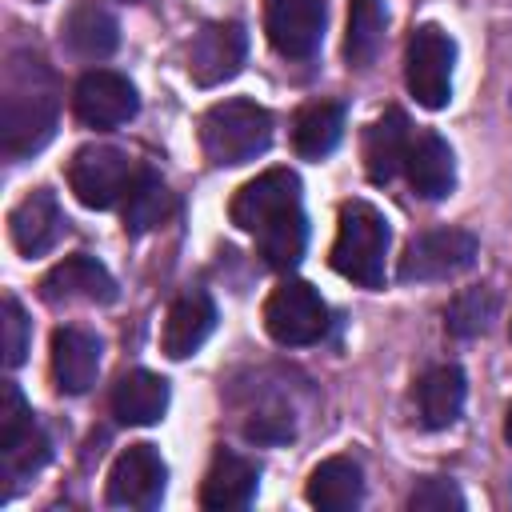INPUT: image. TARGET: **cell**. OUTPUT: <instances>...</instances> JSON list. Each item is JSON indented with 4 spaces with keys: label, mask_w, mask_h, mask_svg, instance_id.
I'll return each mask as SVG.
<instances>
[{
    "label": "cell",
    "mask_w": 512,
    "mask_h": 512,
    "mask_svg": "<svg viewBox=\"0 0 512 512\" xmlns=\"http://www.w3.org/2000/svg\"><path fill=\"white\" fill-rule=\"evenodd\" d=\"M452 68H456V40L436 24H420L408 36V52H404V80L420 108L436 112L448 104Z\"/></svg>",
    "instance_id": "52a82bcc"
},
{
    "label": "cell",
    "mask_w": 512,
    "mask_h": 512,
    "mask_svg": "<svg viewBox=\"0 0 512 512\" xmlns=\"http://www.w3.org/2000/svg\"><path fill=\"white\" fill-rule=\"evenodd\" d=\"M8 236L16 244L20 256L36 260L44 252L56 248V240L64 236V212L56 204V196L48 188H32L8 216Z\"/></svg>",
    "instance_id": "2e32d148"
},
{
    "label": "cell",
    "mask_w": 512,
    "mask_h": 512,
    "mask_svg": "<svg viewBox=\"0 0 512 512\" xmlns=\"http://www.w3.org/2000/svg\"><path fill=\"white\" fill-rule=\"evenodd\" d=\"M0 336H4V364L8 368H20L24 356H28V344H32V324L20 308L16 296H4V308H0Z\"/></svg>",
    "instance_id": "f1b7e54d"
},
{
    "label": "cell",
    "mask_w": 512,
    "mask_h": 512,
    "mask_svg": "<svg viewBox=\"0 0 512 512\" xmlns=\"http://www.w3.org/2000/svg\"><path fill=\"white\" fill-rule=\"evenodd\" d=\"M408 508L412 512H448V508L456 512V508H464V492L444 476H428V480H420L412 488Z\"/></svg>",
    "instance_id": "f546056e"
},
{
    "label": "cell",
    "mask_w": 512,
    "mask_h": 512,
    "mask_svg": "<svg viewBox=\"0 0 512 512\" xmlns=\"http://www.w3.org/2000/svg\"><path fill=\"white\" fill-rule=\"evenodd\" d=\"M464 372L456 364H440L432 372H424L420 388H416V404H420V420L424 428H448L460 420L464 408Z\"/></svg>",
    "instance_id": "d4e9b609"
},
{
    "label": "cell",
    "mask_w": 512,
    "mask_h": 512,
    "mask_svg": "<svg viewBox=\"0 0 512 512\" xmlns=\"http://www.w3.org/2000/svg\"><path fill=\"white\" fill-rule=\"evenodd\" d=\"M404 172L416 196L440 200L456 184V160L440 132H412V144L404 152Z\"/></svg>",
    "instance_id": "ac0fdd59"
},
{
    "label": "cell",
    "mask_w": 512,
    "mask_h": 512,
    "mask_svg": "<svg viewBox=\"0 0 512 512\" xmlns=\"http://www.w3.org/2000/svg\"><path fill=\"white\" fill-rule=\"evenodd\" d=\"M412 144L408 116L400 108H388L364 136V172L372 184H388L404 168V152Z\"/></svg>",
    "instance_id": "7402d4cb"
},
{
    "label": "cell",
    "mask_w": 512,
    "mask_h": 512,
    "mask_svg": "<svg viewBox=\"0 0 512 512\" xmlns=\"http://www.w3.org/2000/svg\"><path fill=\"white\" fill-rule=\"evenodd\" d=\"M492 320H496V296H492L488 288H468V292H460V296L448 304V312H444V324H448V332H456V336H480V332H488Z\"/></svg>",
    "instance_id": "83f0119b"
},
{
    "label": "cell",
    "mask_w": 512,
    "mask_h": 512,
    "mask_svg": "<svg viewBox=\"0 0 512 512\" xmlns=\"http://www.w3.org/2000/svg\"><path fill=\"white\" fill-rule=\"evenodd\" d=\"M260 484V468L240 456V452H216L204 484H200V504L208 512H228V508H248Z\"/></svg>",
    "instance_id": "d6986e66"
},
{
    "label": "cell",
    "mask_w": 512,
    "mask_h": 512,
    "mask_svg": "<svg viewBox=\"0 0 512 512\" xmlns=\"http://www.w3.org/2000/svg\"><path fill=\"white\" fill-rule=\"evenodd\" d=\"M244 56H248V32L236 20L204 24L188 44V76L200 88H216L244 68Z\"/></svg>",
    "instance_id": "7c38bea8"
},
{
    "label": "cell",
    "mask_w": 512,
    "mask_h": 512,
    "mask_svg": "<svg viewBox=\"0 0 512 512\" xmlns=\"http://www.w3.org/2000/svg\"><path fill=\"white\" fill-rule=\"evenodd\" d=\"M304 496L320 512H348L364 496V472L348 456H328L312 468V476L304 484Z\"/></svg>",
    "instance_id": "44dd1931"
},
{
    "label": "cell",
    "mask_w": 512,
    "mask_h": 512,
    "mask_svg": "<svg viewBox=\"0 0 512 512\" xmlns=\"http://www.w3.org/2000/svg\"><path fill=\"white\" fill-rule=\"evenodd\" d=\"M140 108V96L132 88V80L124 72H112V68H92L76 80V92H72V112L80 124L88 128H120L136 116Z\"/></svg>",
    "instance_id": "8fae6325"
},
{
    "label": "cell",
    "mask_w": 512,
    "mask_h": 512,
    "mask_svg": "<svg viewBox=\"0 0 512 512\" xmlns=\"http://www.w3.org/2000/svg\"><path fill=\"white\" fill-rule=\"evenodd\" d=\"M40 300L52 308H60V304H112L116 280L96 256H68L44 272Z\"/></svg>",
    "instance_id": "4fadbf2b"
},
{
    "label": "cell",
    "mask_w": 512,
    "mask_h": 512,
    "mask_svg": "<svg viewBox=\"0 0 512 512\" xmlns=\"http://www.w3.org/2000/svg\"><path fill=\"white\" fill-rule=\"evenodd\" d=\"M252 440H284V436H292V424L284 420V416H276V412H268V416H256V420H248V428H244Z\"/></svg>",
    "instance_id": "4dcf8cb0"
},
{
    "label": "cell",
    "mask_w": 512,
    "mask_h": 512,
    "mask_svg": "<svg viewBox=\"0 0 512 512\" xmlns=\"http://www.w3.org/2000/svg\"><path fill=\"white\" fill-rule=\"evenodd\" d=\"M164 484H168V468L160 460V452L152 444H128L112 472H108V504L112 508H136V512H148L160 504L164 496Z\"/></svg>",
    "instance_id": "30bf717a"
},
{
    "label": "cell",
    "mask_w": 512,
    "mask_h": 512,
    "mask_svg": "<svg viewBox=\"0 0 512 512\" xmlns=\"http://www.w3.org/2000/svg\"><path fill=\"white\" fill-rule=\"evenodd\" d=\"M164 216H168V188H164L160 172L140 168L128 200H124V228L140 236V232H152Z\"/></svg>",
    "instance_id": "4316f807"
},
{
    "label": "cell",
    "mask_w": 512,
    "mask_h": 512,
    "mask_svg": "<svg viewBox=\"0 0 512 512\" xmlns=\"http://www.w3.org/2000/svg\"><path fill=\"white\" fill-rule=\"evenodd\" d=\"M228 216L240 232L256 240V252L264 256L268 268H296L308 244V224H304V204H300V176L292 168H268L256 180L240 184Z\"/></svg>",
    "instance_id": "6da1fadb"
},
{
    "label": "cell",
    "mask_w": 512,
    "mask_h": 512,
    "mask_svg": "<svg viewBox=\"0 0 512 512\" xmlns=\"http://www.w3.org/2000/svg\"><path fill=\"white\" fill-rule=\"evenodd\" d=\"M140 168L144 164H136L128 152H120L112 144H84L68 160V188L76 192V200L84 208L104 212V208H116L128 200Z\"/></svg>",
    "instance_id": "8992f818"
},
{
    "label": "cell",
    "mask_w": 512,
    "mask_h": 512,
    "mask_svg": "<svg viewBox=\"0 0 512 512\" xmlns=\"http://www.w3.org/2000/svg\"><path fill=\"white\" fill-rule=\"evenodd\" d=\"M388 220L380 208L368 200H348L336 220V240H332V268L360 284V288H380L384 284V256H388Z\"/></svg>",
    "instance_id": "3957f363"
},
{
    "label": "cell",
    "mask_w": 512,
    "mask_h": 512,
    "mask_svg": "<svg viewBox=\"0 0 512 512\" xmlns=\"http://www.w3.org/2000/svg\"><path fill=\"white\" fill-rule=\"evenodd\" d=\"M480 256V240L468 232V228H432V232H420L404 256H400V268L396 276L404 284H428V280H448V276H460L476 264Z\"/></svg>",
    "instance_id": "ba28073f"
},
{
    "label": "cell",
    "mask_w": 512,
    "mask_h": 512,
    "mask_svg": "<svg viewBox=\"0 0 512 512\" xmlns=\"http://www.w3.org/2000/svg\"><path fill=\"white\" fill-rule=\"evenodd\" d=\"M384 0H352L348 4V32H344V56L352 68H368L384 44Z\"/></svg>",
    "instance_id": "484cf974"
},
{
    "label": "cell",
    "mask_w": 512,
    "mask_h": 512,
    "mask_svg": "<svg viewBox=\"0 0 512 512\" xmlns=\"http://www.w3.org/2000/svg\"><path fill=\"white\" fill-rule=\"evenodd\" d=\"M100 336L80 328V324H64L52 332V380L60 392L68 396H80L96 384V372H100Z\"/></svg>",
    "instance_id": "9a60e30c"
},
{
    "label": "cell",
    "mask_w": 512,
    "mask_h": 512,
    "mask_svg": "<svg viewBox=\"0 0 512 512\" xmlns=\"http://www.w3.org/2000/svg\"><path fill=\"white\" fill-rule=\"evenodd\" d=\"M344 136V104L336 100H312L292 120V144L304 160L328 156Z\"/></svg>",
    "instance_id": "cb8c5ba5"
},
{
    "label": "cell",
    "mask_w": 512,
    "mask_h": 512,
    "mask_svg": "<svg viewBox=\"0 0 512 512\" xmlns=\"http://www.w3.org/2000/svg\"><path fill=\"white\" fill-rule=\"evenodd\" d=\"M272 144V116L256 100H220L200 120V148L212 164L236 168Z\"/></svg>",
    "instance_id": "277c9868"
},
{
    "label": "cell",
    "mask_w": 512,
    "mask_h": 512,
    "mask_svg": "<svg viewBox=\"0 0 512 512\" xmlns=\"http://www.w3.org/2000/svg\"><path fill=\"white\" fill-rule=\"evenodd\" d=\"M212 328H216V304H212V296L200 292V288H188L184 296L172 300V308L164 316L160 348H164V356L184 360V356H192L212 336Z\"/></svg>",
    "instance_id": "e0dca14e"
},
{
    "label": "cell",
    "mask_w": 512,
    "mask_h": 512,
    "mask_svg": "<svg viewBox=\"0 0 512 512\" xmlns=\"http://www.w3.org/2000/svg\"><path fill=\"white\" fill-rule=\"evenodd\" d=\"M504 440L512 444V404H508V412H504Z\"/></svg>",
    "instance_id": "1f68e13d"
},
{
    "label": "cell",
    "mask_w": 512,
    "mask_h": 512,
    "mask_svg": "<svg viewBox=\"0 0 512 512\" xmlns=\"http://www.w3.org/2000/svg\"><path fill=\"white\" fill-rule=\"evenodd\" d=\"M60 32H64L68 52L80 56V60H104V56H112L116 44H120L116 16H112L104 4H96V0L72 4V12L64 16V28H60Z\"/></svg>",
    "instance_id": "ffe728a7"
},
{
    "label": "cell",
    "mask_w": 512,
    "mask_h": 512,
    "mask_svg": "<svg viewBox=\"0 0 512 512\" xmlns=\"http://www.w3.org/2000/svg\"><path fill=\"white\" fill-rule=\"evenodd\" d=\"M56 80L40 56H12L0 92V148L8 160L40 152L56 132Z\"/></svg>",
    "instance_id": "7a4b0ae2"
},
{
    "label": "cell",
    "mask_w": 512,
    "mask_h": 512,
    "mask_svg": "<svg viewBox=\"0 0 512 512\" xmlns=\"http://www.w3.org/2000/svg\"><path fill=\"white\" fill-rule=\"evenodd\" d=\"M48 460V436L44 428L32 420V408L24 404L16 384H4L0 392V500H12L16 484L28 480L32 472H40Z\"/></svg>",
    "instance_id": "5b68a950"
},
{
    "label": "cell",
    "mask_w": 512,
    "mask_h": 512,
    "mask_svg": "<svg viewBox=\"0 0 512 512\" xmlns=\"http://www.w3.org/2000/svg\"><path fill=\"white\" fill-rule=\"evenodd\" d=\"M328 8L324 0H272L268 4V40L288 60H308L324 40Z\"/></svg>",
    "instance_id": "5bb4252c"
},
{
    "label": "cell",
    "mask_w": 512,
    "mask_h": 512,
    "mask_svg": "<svg viewBox=\"0 0 512 512\" xmlns=\"http://www.w3.org/2000/svg\"><path fill=\"white\" fill-rule=\"evenodd\" d=\"M264 328L284 348L316 344L328 332V304L304 280H284L264 300Z\"/></svg>",
    "instance_id": "9c48e42d"
},
{
    "label": "cell",
    "mask_w": 512,
    "mask_h": 512,
    "mask_svg": "<svg viewBox=\"0 0 512 512\" xmlns=\"http://www.w3.org/2000/svg\"><path fill=\"white\" fill-rule=\"evenodd\" d=\"M164 412H168V380L164 376L136 368V372H124L116 380V388H112V416L120 424L144 428V424H156Z\"/></svg>",
    "instance_id": "603a6c76"
}]
</instances>
